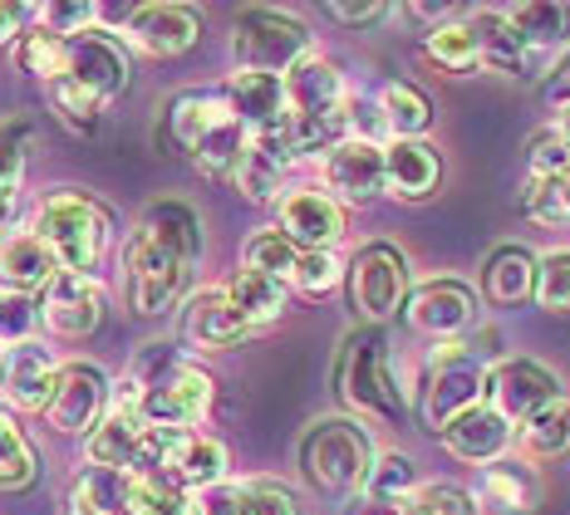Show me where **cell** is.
<instances>
[{
	"label": "cell",
	"instance_id": "obj_1",
	"mask_svg": "<svg viewBox=\"0 0 570 515\" xmlns=\"http://www.w3.org/2000/svg\"><path fill=\"white\" fill-rule=\"evenodd\" d=\"M202 256V221L187 201H153L124 246L128 309L158 319L183 299L187 275Z\"/></svg>",
	"mask_w": 570,
	"mask_h": 515
},
{
	"label": "cell",
	"instance_id": "obj_2",
	"mask_svg": "<svg viewBox=\"0 0 570 515\" xmlns=\"http://www.w3.org/2000/svg\"><path fill=\"white\" fill-rule=\"evenodd\" d=\"M335 393L360 423H403L409 413V388H403L389 334L379 325L354 329L340 344L335 358Z\"/></svg>",
	"mask_w": 570,
	"mask_h": 515
},
{
	"label": "cell",
	"instance_id": "obj_3",
	"mask_svg": "<svg viewBox=\"0 0 570 515\" xmlns=\"http://www.w3.org/2000/svg\"><path fill=\"white\" fill-rule=\"evenodd\" d=\"M374 457H379V447L360 417H315V423L305 427L301 447H295L301 482L320 491V496H335V501L364 496Z\"/></svg>",
	"mask_w": 570,
	"mask_h": 515
},
{
	"label": "cell",
	"instance_id": "obj_4",
	"mask_svg": "<svg viewBox=\"0 0 570 515\" xmlns=\"http://www.w3.org/2000/svg\"><path fill=\"white\" fill-rule=\"evenodd\" d=\"M30 231L50 246V256L59 260L65 275H94V266H99L104 250H109L114 221L85 191H55V197H45V207L35 211Z\"/></svg>",
	"mask_w": 570,
	"mask_h": 515
},
{
	"label": "cell",
	"instance_id": "obj_5",
	"mask_svg": "<svg viewBox=\"0 0 570 515\" xmlns=\"http://www.w3.org/2000/svg\"><path fill=\"white\" fill-rule=\"evenodd\" d=\"M478 403H487V364L468 349V339L453 344H433L423 368V388H419V413L433 433H443L448 423H458L462 413H472Z\"/></svg>",
	"mask_w": 570,
	"mask_h": 515
},
{
	"label": "cell",
	"instance_id": "obj_6",
	"mask_svg": "<svg viewBox=\"0 0 570 515\" xmlns=\"http://www.w3.org/2000/svg\"><path fill=\"white\" fill-rule=\"evenodd\" d=\"M305 55H315V44H311V30H305L295 16H285V10H266V6H252V10L236 16V26H232L236 69L285 79Z\"/></svg>",
	"mask_w": 570,
	"mask_h": 515
},
{
	"label": "cell",
	"instance_id": "obj_7",
	"mask_svg": "<svg viewBox=\"0 0 570 515\" xmlns=\"http://www.w3.org/2000/svg\"><path fill=\"white\" fill-rule=\"evenodd\" d=\"M173 437L177 433L153 427L138 407L114 403L109 417L89 433L85 452H89V466H109V472H128V476H158L163 462H168Z\"/></svg>",
	"mask_w": 570,
	"mask_h": 515
},
{
	"label": "cell",
	"instance_id": "obj_8",
	"mask_svg": "<svg viewBox=\"0 0 570 515\" xmlns=\"http://www.w3.org/2000/svg\"><path fill=\"white\" fill-rule=\"evenodd\" d=\"M350 305L360 309V319L384 329L399 309H409L413 280H409V256L389 241H370L360 256L350 260Z\"/></svg>",
	"mask_w": 570,
	"mask_h": 515
},
{
	"label": "cell",
	"instance_id": "obj_9",
	"mask_svg": "<svg viewBox=\"0 0 570 515\" xmlns=\"http://www.w3.org/2000/svg\"><path fill=\"white\" fill-rule=\"evenodd\" d=\"M561 398H566V383L541 358H502V364L487 368V407H497L512 427L531 423V417Z\"/></svg>",
	"mask_w": 570,
	"mask_h": 515
},
{
	"label": "cell",
	"instance_id": "obj_10",
	"mask_svg": "<svg viewBox=\"0 0 570 515\" xmlns=\"http://www.w3.org/2000/svg\"><path fill=\"white\" fill-rule=\"evenodd\" d=\"M403 315H409V325L419 334H428V339L453 344V339H462V334L478 329V290L453 280V275H438V280L413 285Z\"/></svg>",
	"mask_w": 570,
	"mask_h": 515
},
{
	"label": "cell",
	"instance_id": "obj_11",
	"mask_svg": "<svg viewBox=\"0 0 570 515\" xmlns=\"http://www.w3.org/2000/svg\"><path fill=\"white\" fill-rule=\"evenodd\" d=\"M177 329H183V344L193 354H227V349H236L242 339H252V334H256L232 309L227 285H202L197 295H187L183 325H177Z\"/></svg>",
	"mask_w": 570,
	"mask_h": 515
},
{
	"label": "cell",
	"instance_id": "obj_12",
	"mask_svg": "<svg viewBox=\"0 0 570 515\" xmlns=\"http://www.w3.org/2000/svg\"><path fill=\"white\" fill-rule=\"evenodd\" d=\"M109 407H114V383L104 378L99 368L65 364V378H59V393H55V407H50L55 433H65V437L94 433V427L109 417Z\"/></svg>",
	"mask_w": 570,
	"mask_h": 515
},
{
	"label": "cell",
	"instance_id": "obj_13",
	"mask_svg": "<svg viewBox=\"0 0 570 515\" xmlns=\"http://www.w3.org/2000/svg\"><path fill=\"white\" fill-rule=\"evenodd\" d=\"M325 191L340 201V207H370L379 191H389L384 148H379V142L344 138L325 158Z\"/></svg>",
	"mask_w": 570,
	"mask_h": 515
},
{
	"label": "cell",
	"instance_id": "obj_14",
	"mask_svg": "<svg viewBox=\"0 0 570 515\" xmlns=\"http://www.w3.org/2000/svg\"><path fill=\"white\" fill-rule=\"evenodd\" d=\"M40 319L59 339H89L104 319V285L94 275H59L40 295Z\"/></svg>",
	"mask_w": 570,
	"mask_h": 515
},
{
	"label": "cell",
	"instance_id": "obj_15",
	"mask_svg": "<svg viewBox=\"0 0 570 515\" xmlns=\"http://www.w3.org/2000/svg\"><path fill=\"white\" fill-rule=\"evenodd\" d=\"M59 378H65V364L45 349V344H16L6 358V378H0V393L10 398V407L20 413H50Z\"/></svg>",
	"mask_w": 570,
	"mask_h": 515
},
{
	"label": "cell",
	"instance_id": "obj_16",
	"mask_svg": "<svg viewBox=\"0 0 570 515\" xmlns=\"http://www.w3.org/2000/svg\"><path fill=\"white\" fill-rule=\"evenodd\" d=\"M276 226L301 250H335L344 241V207L330 197V191L301 187V191H291V197H281Z\"/></svg>",
	"mask_w": 570,
	"mask_h": 515
},
{
	"label": "cell",
	"instance_id": "obj_17",
	"mask_svg": "<svg viewBox=\"0 0 570 515\" xmlns=\"http://www.w3.org/2000/svg\"><path fill=\"white\" fill-rule=\"evenodd\" d=\"M69 79L85 83L89 93H99V99L109 103L128 89L134 65H128V50L109 30H89V34H79V40H69Z\"/></svg>",
	"mask_w": 570,
	"mask_h": 515
},
{
	"label": "cell",
	"instance_id": "obj_18",
	"mask_svg": "<svg viewBox=\"0 0 570 515\" xmlns=\"http://www.w3.org/2000/svg\"><path fill=\"white\" fill-rule=\"evenodd\" d=\"M438 437H443L448 457H458L468 466H497L517 447V427L487 403H478L472 413H462L458 423H448Z\"/></svg>",
	"mask_w": 570,
	"mask_h": 515
},
{
	"label": "cell",
	"instance_id": "obj_19",
	"mask_svg": "<svg viewBox=\"0 0 570 515\" xmlns=\"http://www.w3.org/2000/svg\"><path fill=\"white\" fill-rule=\"evenodd\" d=\"M197 34H202V16L193 6H173V0H163V6L128 10V40L153 59L187 55L197 44Z\"/></svg>",
	"mask_w": 570,
	"mask_h": 515
},
{
	"label": "cell",
	"instance_id": "obj_20",
	"mask_svg": "<svg viewBox=\"0 0 570 515\" xmlns=\"http://www.w3.org/2000/svg\"><path fill=\"white\" fill-rule=\"evenodd\" d=\"M291 167H295V152H291V138H285V123H281V128H271V133H252L232 182L246 201H276Z\"/></svg>",
	"mask_w": 570,
	"mask_h": 515
},
{
	"label": "cell",
	"instance_id": "obj_21",
	"mask_svg": "<svg viewBox=\"0 0 570 515\" xmlns=\"http://www.w3.org/2000/svg\"><path fill=\"white\" fill-rule=\"evenodd\" d=\"M222 99H227L232 118L246 128V133H271V128H281L285 118H291L281 75H252V69H236V75L222 83Z\"/></svg>",
	"mask_w": 570,
	"mask_h": 515
},
{
	"label": "cell",
	"instance_id": "obj_22",
	"mask_svg": "<svg viewBox=\"0 0 570 515\" xmlns=\"http://www.w3.org/2000/svg\"><path fill=\"white\" fill-rule=\"evenodd\" d=\"M227 447H222L217 437H202V433H177L173 447H168V462H163V482H173L177 491H193V496H202V491L222 486L227 482Z\"/></svg>",
	"mask_w": 570,
	"mask_h": 515
},
{
	"label": "cell",
	"instance_id": "obj_23",
	"mask_svg": "<svg viewBox=\"0 0 570 515\" xmlns=\"http://www.w3.org/2000/svg\"><path fill=\"white\" fill-rule=\"evenodd\" d=\"M384 177H389V197L423 201L443 182V158H438V148L428 138H394L384 148Z\"/></svg>",
	"mask_w": 570,
	"mask_h": 515
},
{
	"label": "cell",
	"instance_id": "obj_24",
	"mask_svg": "<svg viewBox=\"0 0 570 515\" xmlns=\"http://www.w3.org/2000/svg\"><path fill=\"white\" fill-rule=\"evenodd\" d=\"M222 123H232V109H227V99H222V89H187V93H177L168 103V113H163L168 142L177 152H187V158H193Z\"/></svg>",
	"mask_w": 570,
	"mask_h": 515
},
{
	"label": "cell",
	"instance_id": "obj_25",
	"mask_svg": "<svg viewBox=\"0 0 570 515\" xmlns=\"http://www.w3.org/2000/svg\"><path fill=\"white\" fill-rule=\"evenodd\" d=\"M59 260L50 256V246L40 241L35 231H16L0 241V290L10 295H45L59 280Z\"/></svg>",
	"mask_w": 570,
	"mask_h": 515
},
{
	"label": "cell",
	"instance_id": "obj_26",
	"mask_svg": "<svg viewBox=\"0 0 570 515\" xmlns=\"http://www.w3.org/2000/svg\"><path fill=\"white\" fill-rule=\"evenodd\" d=\"M344 75H340V65L335 59H325V55H305L301 65L285 75V103H291V113L295 118H315V113H340L344 109Z\"/></svg>",
	"mask_w": 570,
	"mask_h": 515
},
{
	"label": "cell",
	"instance_id": "obj_27",
	"mask_svg": "<svg viewBox=\"0 0 570 515\" xmlns=\"http://www.w3.org/2000/svg\"><path fill=\"white\" fill-rule=\"evenodd\" d=\"M537 275H541V256L527 246H497L482 266V295L497 309H517L527 299H537Z\"/></svg>",
	"mask_w": 570,
	"mask_h": 515
},
{
	"label": "cell",
	"instance_id": "obj_28",
	"mask_svg": "<svg viewBox=\"0 0 570 515\" xmlns=\"http://www.w3.org/2000/svg\"><path fill=\"white\" fill-rule=\"evenodd\" d=\"M472 26H478V40H482V65L497 69V75H512V79H527L541 69V59L527 50V40L512 30V20L502 16V10H478L472 16Z\"/></svg>",
	"mask_w": 570,
	"mask_h": 515
},
{
	"label": "cell",
	"instance_id": "obj_29",
	"mask_svg": "<svg viewBox=\"0 0 570 515\" xmlns=\"http://www.w3.org/2000/svg\"><path fill=\"white\" fill-rule=\"evenodd\" d=\"M227 299H232V309L246 319V325L261 329V325H271V319L285 315V305H291V285L276 280V275H261V270L242 266L227 280Z\"/></svg>",
	"mask_w": 570,
	"mask_h": 515
},
{
	"label": "cell",
	"instance_id": "obj_30",
	"mask_svg": "<svg viewBox=\"0 0 570 515\" xmlns=\"http://www.w3.org/2000/svg\"><path fill=\"white\" fill-rule=\"evenodd\" d=\"M507 20H512V30L527 40V50L546 65V55L556 50V44H566L570 34V6H556V0H527V6H507L502 10Z\"/></svg>",
	"mask_w": 570,
	"mask_h": 515
},
{
	"label": "cell",
	"instance_id": "obj_31",
	"mask_svg": "<svg viewBox=\"0 0 570 515\" xmlns=\"http://www.w3.org/2000/svg\"><path fill=\"white\" fill-rule=\"evenodd\" d=\"M423 59L443 75H472L482 69V40L472 20H448V26L423 34Z\"/></svg>",
	"mask_w": 570,
	"mask_h": 515
},
{
	"label": "cell",
	"instance_id": "obj_32",
	"mask_svg": "<svg viewBox=\"0 0 570 515\" xmlns=\"http://www.w3.org/2000/svg\"><path fill=\"white\" fill-rule=\"evenodd\" d=\"M517 452L521 462L541 466V462H561L570 452V398L551 403L546 413H537L531 423L517 427Z\"/></svg>",
	"mask_w": 570,
	"mask_h": 515
},
{
	"label": "cell",
	"instance_id": "obj_33",
	"mask_svg": "<svg viewBox=\"0 0 570 515\" xmlns=\"http://www.w3.org/2000/svg\"><path fill=\"white\" fill-rule=\"evenodd\" d=\"M374 99H379V109H384V123L394 138H423L428 128H433V103H428V93L419 83L389 79Z\"/></svg>",
	"mask_w": 570,
	"mask_h": 515
},
{
	"label": "cell",
	"instance_id": "obj_34",
	"mask_svg": "<svg viewBox=\"0 0 570 515\" xmlns=\"http://www.w3.org/2000/svg\"><path fill=\"white\" fill-rule=\"evenodd\" d=\"M482 501H492V506H502V511H531L541 501V482H537V472H531V462H497V466H487Z\"/></svg>",
	"mask_w": 570,
	"mask_h": 515
},
{
	"label": "cell",
	"instance_id": "obj_35",
	"mask_svg": "<svg viewBox=\"0 0 570 515\" xmlns=\"http://www.w3.org/2000/svg\"><path fill=\"white\" fill-rule=\"evenodd\" d=\"M301 256H305V250L295 246L291 236L281 231V226H266V231L246 236V246H242V266L246 270L276 275V280H285V285L295 280V266H301Z\"/></svg>",
	"mask_w": 570,
	"mask_h": 515
},
{
	"label": "cell",
	"instance_id": "obj_36",
	"mask_svg": "<svg viewBox=\"0 0 570 515\" xmlns=\"http://www.w3.org/2000/svg\"><path fill=\"white\" fill-rule=\"evenodd\" d=\"M40 476V462H35V447L20 433L16 413L0 403V491H26Z\"/></svg>",
	"mask_w": 570,
	"mask_h": 515
},
{
	"label": "cell",
	"instance_id": "obj_37",
	"mask_svg": "<svg viewBox=\"0 0 570 515\" xmlns=\"http://www.w3.org/2000/svg\"><path fill=\"white\" fill-rule=\"evenodd\" d=\"M26 162H30V123L10 118V123H0V217L16 207L20 187H26Z\"/></svg>",
	"mask_w": 570,
	"mask_h": 515
},
{
	"label": "cell",
	"instance_id": "obj_38",
	"mask_svg": "<svg viewBox=\"0 0 570 515\" xmlns=\"http://www.w3.org/2000/svg\"><path fill=\"white\" fill-rule=\"evenodd\" d=\"M16 59H20V69H26L30 79H40L45 89H50L55 79L69 75V40H59V34L35 26V30H26V40L16 44Z\"/></svg>",
	"mask_w": 570,
	"mask_h": 515
},
{
	"label": "cell",
	"instance_id": "obj_39",
	"mask_svg": "<svg viewBox=\"0 0 570 515\" xmlns=\"http://www.w3.org/2000/svg\"><path fill=\"white\" fill-rule=\"evenodd\" d=\"M419 491H423L419 486V462H413L409 452H379L370 482H364V496H374V501H413Z\"/></svg>",
	"mask_w": 570,
	"mask_h": 515
},
{
	"label": "cell",
	"instance_id": "obj_40",
	"mask_svg": "<svg viewBox=\"0 0 570 515\" xmlns=\"http://www.w3.org/2000/svg\"><path fill=\"white\" fill-rule=\"evenodd\" d=\"M570 177V138L566 128H541L527 142V182H561Z\"/></svg>",
	"mask_w": 570,
	"mask_h": 515
},
{
	"label": "cell",
	"instance_id": "obj_41",
	"mask_svg": "<svg viewBox=\"0 0 570 515\" xmlns=\"http://www.w3.org/2000/svg\"><path fill=\"white\" fill-rule=\"evenodd\" d=\"M246 142H252V133H246L236 118H232V123H222L217 133H212V138L193 152L197 172H207V177H236V162H242Z\"/></svg>",
	"mask_w": 570,
	"mask_h": 515
},
{
	"label": "cell",
	"instance_id": "obj_42",
	"mask_svg": "<svg viewBox=\"0 0 570 515\" xmlns=\"http://www.w3.org/2000/svg\"><path fill=\"white\" fill-rule=\"evenodd\" d=\"M50 103H55V113L65 118V128H75V133H94V128H99L104 99L99 93H89L85 83H75L69 75L50 83Z\"/></svg>",
	"mask_w": 570,
	"mask_h": 515
},
{
	"label": "cell",
	"instance_id": "obj_43",
	"mask_svg": "<svg viewBox=\"0 0 570 515\" xmlns=\"http://www.w3.org/2000/svg\"><path fill=\"white\" fill-rule=\"evenodd\" d=\"M128 515H193V501H187V491L163 482V476H134Z\"/></svg>",
	"mask_w": 570,
	"mask_h": 515
},
{
	"label": "cell",
	"instance_id": "obj_44",
	"mask_svg": "<svg viewBox=\"0 0 570 515\" xmlns=\"http://www.w3.org/2000/svg\"><path fill=\"white\" fill-rule=\"evenodd\" d=\"M537 305L546 309V315H570V246H556V250L541 256Z\"/></svg>",
	"mask_w": 570,
	"mask_h": 515
},
{
	"label": "cell",
	"instance_id": "obj_45",
	"mask_svg": "<svg viewBox=\"0 0 570 515\" xmlns=\"http://www.w3.org/2000/svg\"><path fill=\"white\" fill-rule=\"evenodd\" d=\"M35 20H40V30L59 34V40H79V34L99 30L94 26L99 6H89V0H50V6H35Z\"/></svg>",
	"mask_w": 570,
	"mask_h": 515
},
{
	"label": "cell",
	"instance_id": "obj_46",
	"mask_svg": "<svg viewBox=\"0 0 570 515\" xmlns=\"http://www.w3.org/2000/svg\"><path fill=\"white\" fill-rule=\"evenodd\" d=\"M344 280H350V266H344L335 250H305L291 285L301 295H330V290H340Z\"/></svg>",
	"mask_w": 570,
	"mask_h": 515
},
{
	"label": "cell",
	"instance_id": "obj_47",
	"mask_svg": "<svg viewBox=\"0 0 570 515\" xmlns=\"http://www.w3.org/2000/svg\"><path fill=\"white\" fill-rule=\"evenodd\" d=\"M35 325H40V299L0 290V344H6V349H16V344H30Z\"/></svg>",
	"mask_w": 570,
	"mask_h": 515
},
{
	"label": "cell",
	"instance_id": "obj_48",
	"mask_svg": "<svg viewBox=\"0 0 570 515\" xmlns=\"http://www.w3.org/2000/svg\"><path fill=\"white\" fill-rule=\"evenodd\" d=\"M409 515H478V496L453 482H433L409 501Z\"/></svg>",
	"mask_w": 570,
	"mask_h": 515
},
{
	"label": "cell",
	"instance_id": "obj_49",
	"mask_svg": "<svg viewBox=\"0 0 570 515\" xmlns=\"http://www.w3.org/2000/svg\"><path fill=\"white\" fill-rule=\"evenodd\" d=\"M561 182H566V177H561ZM561 182H527V197H521V207H527V217L537 221V226H566Z\"/></svg>",
	"mask_w": 570,
	"mask_h": 515
},
{
	"label": "cell",
	"instance_id": "obj_50",
	"mask_svg": "<svg viewBox=\"0 0 570 515\" xmlns=\"http://www.w3.org/2000/svg\"><path fill=\"white\" fill-rule=\"evenodd\" d=\"M193 515H252L246 482H222V486L202 491V496H193Z\"/></svg>",
	"mask_w": 570,
	"mask_h": 515
},
{
	"label": "cell",
	"instance_id": "obj_51",
	"mask_svg": "<svg viewBox=\"0 0 570 515\" xmlns=\"http://www.w3.org/2000/svg\"><path fill=\"white\" fill-rule=\"evenodd\" d=\"M246 496H252V515H301V506H295V491L285 482H271V476L246 482Z\"/></svg>",
	"mask_w": 570,
	"mask_h": 515
},
{
	"label": "cell",
	"instance_id": "obj_52",
	"mask_svg": "<svg viewBox=\"0 0 570 515\" xmlns=\"http://www.w3.org/2000/svg\"><path fill=\"white\" fill-rule=\"evenodd\" d=\"M541 99L546 109H566L570 113V50L546 69V83H541Z\"/></svg>",
	"mask_w": 570,
	"mask_h": 515
},
{
	"label": "cell",
	"instance_id": "obj_53",
	"mask_svg": "<svg viewBox=\"0 0 570 515\" xmlns=\"http://www.w3.org/2000/svg\"><path fill=\"white\" fill-rule=\"evenodd\" d=\"M330 20H340V26H379L384 16H394V6H384V0H364V6H325Z\"/></svg>",
	"mask_w": 570,
	"mask_h": 515
},
{
	"label": "cell",
	"instance_id": "obj_54",
	"mask_svg": "<svg viewBox=\"0 0 570 515\" xmlns=\"http://www.w3.org/2000/svg\"><path fill=\"white\" fill-rule=\"evenodd\" d=\"M35 20V6H20V0H0V44L26 40V26Z\"/></svg>",
	"mask_w": 570,
	"mask_h": 515
},
{
	"label": "cell",
	"instance_id": "obj_55",
	"mask_svg": "<svg viewBox=\"0 0 570 515\" xmlns=\"http://www.w3.org/2000/svg\"><path fill=\"white\" fill-rule=\"evenodd\" d=\"M350 515H409V501H374V496H354Z\"/></svg>",
	"mask_w": 570,
	"mask_h": 515
},
{
	"label": "cell",
	"instance_id": "obj_56",
	"mask_svg": "<svg viewBox=\"0 0 570 515\" xmlns=\"http://www.w3.org/2000/svg\"><path fill=\"white\" fill-rule=\"evenodd\" d=\"M561 197H566V221H570V177L561 182Z\"/></svg>",
	"mask_w": 570,
	"mask_h": 515
},
{
	"label": "cell",
	"instance_id": "obj_57",
	"mask_svg": "<svg viewBox=\"0 0 570 515\" xmlns=\"http://www.w3.org/2000/svg\"><path fill=\"white\" fill-rule=\"evenodd\" d=\"M6 358H10V349H6V344H0V378H6Z\"/></svg>",
	"mask_w": 570,
	"mask_h": 515
},
{
	"label": "cell",
	"instance_id": "obj_58",
	"mask_svg": "<svg viewBox=\"0 0 570 515\" xmlns=\"http://www.w3.org/2000/svg\"><path fill=\"white\" fill-rule=\"evenodd\" d=\"M566 138H570V113H566Z\"/></svg>",
	"mask_w": 570,
	"mask_h": 515
}]
</instances>
